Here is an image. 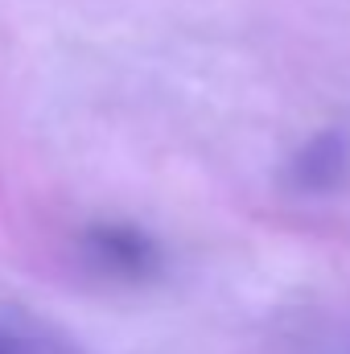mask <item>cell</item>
<instances>
[{
	"instance_id": "obj_2",
	"label": "cell",
	"mask_w": 350,
	"mask_h": 354,
	"mask_svg": "<svg viewBox=\"0 0 350 354\" xmlns=\"http://www.w3.org/2000/svg\"><path fill=\"white\" fill-rule=\"evenodd\" d=\"M91 252L116 272H145L153 264V243L132 227H103L91 235Z\"/></svg>"
},
{
	"instance_id": "obj_1",
	"label": "cell",
	"mask_w": 350,
	"mask_h": 354,
	"mask_svg": "<svg viewBox=\"0 0 350 354\" xmlns=\"http://www.w3.org/2000/svg\"><path fill=\"white\" fill-rule=\"evenodd\" d=\"M350 169V149L347 140L338 136V132H326V136H317L301 157H297V165H293V177H297V185L301 189H313V194H326V189H334V185H342V177Z\"/></svg>"
}]
</instances>
